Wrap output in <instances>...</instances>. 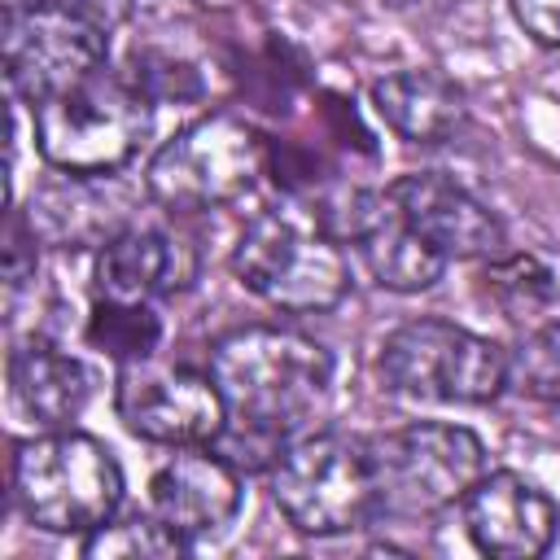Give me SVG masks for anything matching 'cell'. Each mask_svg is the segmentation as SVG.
Wrapping results in <instances>:
<instances>
[{"label": "cell", "instance_id": "1", "mask_svg": "<svg viewBox=\"0 0 560 560\" xmlns=\"http://www.w3.org/2000/svg\"><path fill=\"white\" fill-rule=\"evenodd\" d=\"M210 376L223 398V433L210 446L236 468H271L293 438L319 424L332 354L298 328L245 324L214 341Z\"/></svg>", "mask_w": 560, "mask_h": 560}, {"label": "cell", "instance_id": "2", "mask_svg": "<svg viewBox=\"0 0 560 560\" xmlns=\"http://www.w3.org/2000/svg\"><path fill=\"white\" fill-rule=\"evenodd\" d=\"M232 271L254 298L289 315L332 311L350 289L341 236L328 228L324 214L289 201L258 210L241 228Z\"/></svg>", "mask_w": 560, "mask_h": 560}, {"label": "cell", "instance_id": "3", "mask_svg": "<svg viewBox=\"0 0 560 560\" xmlns=\"http://www.w3.org/2000/svg\"><path fill=\"white\" fill-rule=\"evenodd\" d=\"M271 499L306 538H337L381 516L372 442L341 429H306L271 464Z\"/></svg>", "mask_w": 560, "mask_h": 560}, {"label": "cell", "instance_id": "4", "mask_svg": "<svg viewBox=\"0 0 560 560\" xmlns=\"http://www.w3.org/2000/svg\"><path fill=\"white\" fill-rule=\"evenodd\" d=\"M13 499L44 534H92L122 503V468L101 438L48 429L18 446Z\"/></svg>", "mask_w": 560, "mask_h": 560}, {"label": "cell", "instance_id": "5", "mask_svg": "<svg viewBox=\"0 0 560 560\" xmlns=\"http://www.w3.org/2000/svg\"><path fill=\"white\" fill-rule=\"evenodd\" d=\"M149 101L122 74L92 79L35 101V149L61 175H114L149 136Z\"/></svg>", "mask_w": 560, "mask_h": 560}, {"label": "cell", "instance_id": "6", "mask_svg": "<svg viewBox=\"0 0 560 560\" xmlns=\"http://www.w3.org/2000/svg\"><path fill=\"white\" fill-rule=\"evenodd\" d=\"M381 381L416 402L481 407L508 389V350L451 319H407L381 341Z\"/></svg>", "mask_w": 560, "mask_h": 560}, {"label": "cell", "instance_id": "7", "mask_svg": "<svg viewBox=\"0 0 560 560\" xmlns=\"http://www.w3.org/2000/svg\"><path fill=\"white\" fill-rule=\"evenodd\" d=\"M385 516H433L455 508L486 472V442L446 420H411L368 438Z\"/></svg>", "mask_w": 560, "mask_h": 560}, {"label": "cell", "instance_id": "8", "mask_svg": "<svg viewBox=\"0 0 560 560\" xmlns=\"http://www.w3.org/2000/svg\"><path fill=\"white\" fill-rule=\"evenodd\" d=\"M262 175V136L236 114H206L175 131L144 166V188L175 214L236 201Z\"/></svg>", "mask_w": 560, "mask_h": 560}, {"label": "cell", "instance_id": "9", "mask_svg": "<svg viewBox=\"0 0 560 560\" xmlns=\"http://www.w3.org/2000/svg\"><path fill=\"white\" fill-rule=\"evenodd\" d=\"M109 35L79 0H44L4 9V70L9 88L31 105L105 70Z\"/></svg>", "mask_w": 560, "mask_h": 560}, {"label": "cell", "instance_id": "10", "mask_svg": "<svg viewBox=\"0 0 560 560\" xmlns=\"http://www.w3.org/2000/svg\"><path fill=\"white\" fill-rule=\"evenodd\" d=\"M114 407L136 438L158 446H210L223 433V398L214 376L153 354L118 363Z\"/></svg>", "mask_w": 560, "mask_h": 560}, {"label": "cell", "instance_id": "11", "mask_svg": "<svg viewBox=\"0 0 560 560\" xmlns=\"http://www.w3.org/2000/svg\"><path fill=\"white\" fill-rule=\"evenodd\" d=\"M389 201L402 210V219L446 258H494L508 245V232L499 214L472 197L459 179L442 171H407L394 184H385Z\"/></svg>", "mask_w": 560, "mask_h": 560}, {"label": "cell", "instance_id": "12", "mask_svg": "<svg viewBox=\"0 0 560 560\" xmlns=\"http://www.w3.org/2000/svg\"><path fill=\"white\" fill-rule=\"evenodd\" d=\"M149 508L188 542L223 534L241 512V468L219 446H175L149 481Z\"/></svg>", "mask_w": 560, "mask_h": 560}, {"label": "cell", "instance_id": "13", "mask_svg": "<svg viewBox=\"0 0 560 560\" xmlns=\"http://www.w3.org/2000/svg\"><path fill=\"white\" fill-rule=\"evenodd\" d=\"M197 276V249L153 223H122L109 241H101L92 262L96 302L118 306H153L158 298L188 289Z\"/></svg>", "mask_w": 560, "mask_h": 560}, {"label": "cell", "instance_id": "14", "mask_svg": "<svg viewBox=\"0 0 560 560\" xmlns=\"http://www.w3.org/2000/svg\"><path fill=\"white\" fill-rule=\"evenodd\" d=\"M337 236H350L368 276L381 289L394 293H420L433 289L446 271V258L402 219V210L389 201L385 188L376 192H354L341 210V223L332 228Z\"/></svg>", "mask_w": 560, "mask_h": 560}, {"label": "cell", "instance_id": "15", "mask_svg": "<svg viewBox=\"0 0 560 560\" xmlns=\"http://www.w3.org/2000/svg\"><path fill=\"white\" fill-rule=\"evenodd\" d=\"M464 512V529L472 538L477 551L486 556H503V560H534L551 547L560 516L556 503L525 481L521 472H481V481L459 499Z\"/></svg>", "mask_w": 560, "mask_h": 560}, {"label": "cell", "instance_id": "16", "mask_svg": "<svg viewBox=\"0 0 560 560\" xmlns=\"http://www.w3.org/2000/svg\"><path fill=\"white\" fill-rule=\"evenodd\" d=\"M372 105L381 114V122L402 136L407 144H442L464 127V92L424 66H407V70H389L372 83Z\"/></svg>", "mask_w": 560, "mask_h": 560}, {"label": "cell", "instance_id": "17", "mask_svg": "<svg viewBox=\"0 0 560 560\" xmlns=\"http://www.w3.org/2000/svg\"><path fill=\"white\" fill-rule=\"evenodd\" d=\"M9 389L31 420L48 429H66L70 420L83 416L92 398V372L70 350L31 337L9 354Z\"/></svg>", "mask_w": 560, "mask_h": 560}, {"label": "cell", "instance_id": "18", "mask_svg": "<svg viewBox=\"0 0 560 560\" xmlns=\"http://www.w3.org/2000/svg\"><path fill=\"white\" fill-rule=\"evenodd\" d=\"M481 280H486V293L499 302V311L508 319H534L560 293L556 271L534 254H494Z\"/></svg>", "mask_w": 560, "mask_h": 560}, {"label": "cell", "instance_id": "19", "mask_svg": "<svg viewBox=\"0 0 560 560\" xmlns=\"http://www.w3.org/2000/svg\"><path fill=\"white\" fill-rule=\"evenodd\" d=\"M192 551L153 508L122 516V521H105L92 534H83V556L92 560H166V556H184Z\"/></svg>", "mask_w": 560, "mask_h": 560}, {"label": "cell", "instance_id": "20", "mask_svg": "<svg viewBox=\"0 0 560 560\" xmlns=\"http://www.w3.org/2000/svg\"><path fill=\"white\" fill-rule=\"evenodd\" d=\"M508 389L560 407V319L529 328L508 350Z\"/></svg>", "mask_w": 560, "mask_h": 560}, {"label": "cell", "instance_id": "21", "mask_svg": "<svg viewBox=\"0 0 560 560\" xmlns=\"http://www.w3.org/2000/svg\"><path fill=\"white\" fill-rule=\"evenodd\" d=\"M127 79L149 105H184L201 96V70L192 57L171 52V48H136Z\"/></svg>", "mask_w": 560, "mask_h": 560}, {"label": "cell", "instance_id": "22", "mask_svg": "<svg viewBox=\"0 0 560 560\" xmlns=\"http://www.w3.org/2000/svg\"><path fill=\"white\" fill-rule=\"evenodd\" d=\"M158 315L153 306H118V302H96L92 311V341L105 346L118 363L127 359H144L158 350Z\"/></svg>", "mask_w": 560, "mask_h": 560}, {"label": "cell", "instance_id": "23", "mask_svg": "<svg viewBox=\"0 0 560 560\" xmlns=\"http://www.w3.org/2000/svg\"><path fill=\"white\" fill-rule=\"evenodd\" d=\"M35 262H39V232L31 228L26 214H13V219H9V245H4V276H9V289H22V284L35 276Z\"/></svg>", "mask_w": 560, "mask_h": 560}, {"label": "cell", "instance_id": "24", "mask_svg": "<svg viewBox=\"0 0 560 560\" xmlns=\"http://www.w3.org/2000/svg\"><path fill=\"white\" fill-rule=\"evenodd\" d=\"M516 26L542 44V48H560V0H508Z\"/></svg>", "mask_w": 560, "mask_h": 560}, {"label": "cell", "instance_id": "25", "mask_svg": "<svg viewBox=\"0 0 560 560\" xmlns=\"http://www.w3.org/2000/svg\"><path fill=\"white\" fill-rule=\"evenodd\" d=\"M96 22H105V26H118V22H131L149 0H79Z\"/></svg>", "mask_w": 560, "mask_h": 560}, {"label": "cell", "instance_id": "26", "mask_svg": "<svg viewBox=\"0 0 560 560\" xmlns=\"http://www.w3.org/2000/svg\"><path fill=\"white\" fill-rule=\"evenodd\" d=\"M188 4H197V9H232L236 0H188Z\"/></svg>", "mask_w": 560, "mask_h": 560}, {"label": "cell", "instance_id": "27", "mask_svg": "<svg viewBox=\"0 0 560 560\" xmlns=\"http://www.w3.org/2000/svg\"><path fill=\"white\" fill-rule=\"evenodd\" d=\"M26 4H44V0H4V9H26Z\"/></svg>", "mask_w": 560, "mask_h": 560}]
</instances>
